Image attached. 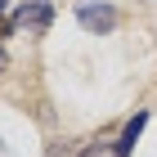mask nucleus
<instances>
[{"mask_svg": "<svg viewBox=\"0 0 157 157\" xmlns=\"http://www.w3.org/2000/svg\"><path fill=\"white\" fill-rule=\"evenodd\" d=\"M76 18H81V27H85V32H94V36H103V32L117 27V9L103 5V0H85L81 9H76Z\"/></svg>", "mask_w": 157, "mask_h": 157, "instance_id": "obj_2", "label": "nucleus"}, {"mask_svg": "<svg viewBox=\"0 0 157 157\" xmlns=\"http://www.w3.org/2000/svg\"><path fill=\"white\" fill-rule=\"evenodd\" d=\"M49 23H54V9H49L45 0H23V5L13 9V18H9L13 32H32V36H40Z\"/></svg>", "mask_w": 157, "mask_h": 157, "instance_id": "obj_1", "label": "nucleus"}, {"mask_svg": "<svg viewBox=\"0 0 157 157\" xmlns=\"http://www.w3.org/2000/svg\"><path fill=\"white\" fill-rule=\"evenodd\" d=\"M81 157H117V144H90Z\"/></svg>", "mask_w": 157, "mask_h": 157, "instance_id": "obj_4", "label": "nucleus"}, {"mask_svg": "<svg viewBox=\"0 0 157 157\" xmlns=\"http://www.w3.org/2000/svg\"><path fill=\"white\" fill-rule=\"evenodd\" d=\"M0 13H5V0H0Z\"/></svg>", "mask_w": 157, "mask_h": 157, "instance_id": "obj_6", "label": "nucleus"}, {"mask_svg": "<svg viewBox=\"0 0 157 157\" xmlns=\"http://www.w3.org/2000/svg\"><path fill=\"white\" fill-rule=\"evenodd\" d=\"M5 67H9V54H5V45H0V72H5Z\"/></svg>", "mask_w": 157, "mask_h": 157, "instance_id": "obj_5", "label": "nucleus"}, {"mask_svg": "<svg viewBox=\"0 0 157 157\" xmlns=\"http://www.w3.org/2000/svg\"><path fill=\"white\" fill-rule=\"evenodd\" d=\"M144 126H148V112H135V117L126 121V130H121V139H117V157H130V153H135V144H139Z\"/></svg>", "mask_w": 157, "mask_h": 157, "instance_id": "obj_3", "label": "nucleus"}]
</instances>
